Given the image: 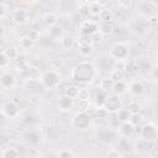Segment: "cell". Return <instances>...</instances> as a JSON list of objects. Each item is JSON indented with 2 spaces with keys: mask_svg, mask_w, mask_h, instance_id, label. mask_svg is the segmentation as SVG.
<instances>
[{
  "mask_svg": "<svg viewBox=\"0 0 158 158\" xmlns=\"http://www.w3.org/2000/svg\"><path fill=\"white\" fill-rule=\"evenodd\" d=\"M78 93H79V88L77 85H68V86H65V89L63 91V95H67V96L74 99V98L78 96Z\"/></svg>",
  "mask_w": 158,
  "mask_h": 158,
  "instance_id": "obj_22",
  "label": "cell"
},
{
  "mask_svg": "<svg viewBox=\"0 0 158 158\" xmlns=\"http://www.w3.org/2000/svg\"><path fill=\"white\" fill-rule=\"evenodd\" d=\"M96 77V68L90 62H79L70 72V78L78 83H90Z\"/></svg>",
  "mask_w": 158,
  "mask_h": 158,
  "instance_id": "obj_1",
  "label": "cell"
},
{
  "mask_svg": "<svg viewBox=\"0 0 158 158\" xmlns=\"http://www.w3.org/2000/svg\"><path fill=\"white\" fill-rule=\"evenodd\" d=\"M128 90H130V93H131V94H133V95L138 96V95H141V94L144 91V86H143L142 81L136 80V81H133V83H131V84H130Z\"/></svg>",
  "mask_w": 158,
  "mask_h": 158,
  "instance_id": "obj_14",
  "label": "cell"
},
{
  "mask_svg": "<svg viewBox=\"0 0 158 158\" xmlns=\"http://www.w3.org/2000/svg\"><path fill=\"white\" fill-rule=\"evenodd\" d=\"M110 78L114 80V81H120L123 79V72H120V70H115L112 69L111 73H110Z\"/></svg>",
  "mask_w": 158,
  "mask_h": 158,
  "instance_id": "obj_30",
  "label": "cell"
},
{
  "mask_svg": "<svg viewBox=\"0 0 158 158\" xmlns=\"http://www.w3.org/2000/svg\"><path fill=\"white\" fill-rule=\"evenodd\" d=\"M116 116H117V120L122 123V122H127V121H130L131 114H130V111H128L127 109L122 107L121 110H118V111L116 112Z\"/></svg>",
  "mask_w": 158,
  "mask_h": 158,
  "instance_id": "obj_21",
  "label": "cell"
},
{
  "mask_svg": "<svg viewBox=\"0 0 158 158\" xmlns=\"http://www.w3.org/2000/svg\"><path fill=\"white\" fill-rule=\"evenodd\" d=\"M79 14L81 16H88L90 14V9H89V2H81L79 5Z\"/></svg>",
  "mask_w": 158,
  "mask_h": 158,
  "instance_id": "obj_29",
  "label": "cell"
},
{
  "mask_svg": "<svg viewBox=\"0 0 158 158\" xmlns=\"http://www.w3.org/2000/svg\"><path fill=\"white\" fill-rule=\"evenodd\" d=\"M43 20H44V23H46L48 27L54 26V25H57V22H58V17H57V15H56L53 11H47V12L43 15Z\"/></svg>",
  "mask_w": 158,
  "mask_h": 158,
  "instance_id": "obj_17",
  "label": "cell"
},
{
  "mask_svg": "<svg viewBox=\"0 0 158 158\" xmlns=\"http://www.w3.org/2000/svg\"><path fill=\"white\" fill-rule=\"evenodd\" d=\"M110 56L115 60H125L128 57V46L125 42H116L110 48Z\"/></svg>",
  "mask_w": 158,
  "mask_h": 158,
  "instance_id": "obj_2",
  "label": "cell"
},
{
  "mask_svg": "<svg viewBox=\"0 0 158 158\" xmlns=\"http://www.w3.org/2000/svg\"><path fill=\"white\" fill-rule=\"evenodd\" d=\"M1 114H2V116L9 117V118L15 117L19 114V106H17V104H15L14 101L5 102L2 105V107H1Z\"/></svg>",
  "mask_w": 158,
  "mask_h": 158,
  "instance_id": "obj_8",
  "label": "cell"
},
{
  "mask_svg": "<svg viewBox=\"0 0 158 158\" xmlns=\"http://www.w3.org/2000/svg\"><path fill=\"white\" fill-rule=\"evenodd\" d=\"M141 115L139 114H136V115H131V117H130V122L135 126V125H137V123H139L141 122Z\"/></svg>",
  "mask_w": 158,
  "mask_h": 158,
  "instance_id": "obj_39",
  "label": "cell"
},
{
  "mask_svg": "<svg viewBox=\"0 0 158 158\" xmlns=\"http://www.w3.org/2000/svg\"><path fill=\"white\" fill-rule=\"evenodd\" d=\"M131 4V1H118V5H122V6H128Z\"/></svg>",
  "mask_w": 158,
  "mask_h": 158,
  "instance_id": "obj_43",
  "label": "cell"
},
{
  "mask_svg": "<svg viewBox=\"0 0 158 158\" xmlns=\"http://www.w3.org/2000/svg\"><path fill=\"white\" fill-rule=\"evenodd\" d=\"M106 158H122V156L117 149H110L106 154Z\"/></svg>",
  "mask_w": 158,
  "mask_h": 158,
  "instance_id": "obj_35",
  "label": "cell"
},
{
  "mask_svg": "<svg viewBox=\"0 0 158 158\" xmlns=\"http://www.w3.org/2000/svg\"><path fill=\"white\" fill-rule=\"evenodd\" d=\"M98 31H100V26L93 20H84L80 25V35L94 36Z\"/></svg>",
  "mask_w": 158,
  "mask_h": 158,
  "instance_id": "obj_6",
  "label": "cell"
},
{
  "mask_svg": "<svg viewBox=\"0 0 158 158\" xmlns=\"http://www.w3.org/2000/svg\"><path fill=\"white\" fill-rule=\"evenodd\" d=\"M127 110L130 111V114H131V115H136V114H139L141 106H139L138 104H136V102H132V104H130V105H128Z\"/></svg>",
  "mask_w": 158,
  "mask_h": 158,
  "instance_id": "obj_33",
  "label": "cell"
},
{
  "mask_svg": "<svg viewBox=\"0 0 158 158\" xmlns=\"http://www.w3.org/2000/svg\"><path fill=\"white\" fill-rule=\"evenodd\" d=\"M58 158H74V156H73V153L70 151L63 149V151H60L58 153Z\"/></svg>",
  "mask_w": 158,
  "mask_h": 158,
  "instance_id": "obj_37",
  "label": "cell"
},
{
  "mask_svg": "<svg viewBox=\"0 0 158 158\" xmlns=\"http://www.w3.org/2000/svg\"><path fill=\"white\" fill-rule=\"evenodd\" d=\"M112 67H114L115 70H120V72L125 73V70L127 69V62L126 60H115Z\"/></svg>",
  "mask_w": 158,
  "mask_h": 158,
  "instance_id": "obj_28",
  "label": "cell"
},
{
  "mask_svg": "<svg viewBox=\"0 0 158 158\" xmlns=\"http://www.w3.org/2000/svg\"><path fill=\"white\" fill-rule=\"evenodd\" d=\"M33 40L28 36V35H25V36H22L21 38H20V47L22 48V49H30L32 46H33Z\"/></svg>",
  "mask_w": 158,
  "mask_h": 158,
  "instance_id": "obj_19",
  "label": "cell"
},
{
  "mask_svg": "<svg viewBox=\"0 0 158 158\" xmlns=\"http://www.w3.org/2000/svg\"><path fill=\"white\" fill-rule=\"evenodd\" d=\"M105 99H106V95H105L104 93H99V94L95 95L94 102H95V105H96L99 109H102V107H104V104H105Z\"/></svg>",
  "mask_w": 158,
  "mask_h": 158,
  "instance_id": "obj_27",
  "label": "cell"
},
{
  "mask_svg": "<svg viewBox=\"0 0 158 158\" xmlns=\"http://www.w3.org/2000/svg\"><path fill=\"white\" fill-rule=\"evenodd\" d=\"M149 5H152V6H156V7H158V1H154V0H152V1H149Z\"/></svg>",
  "mask_w": 158,
  "mask_h": 158,
  "instance_id": "obj_44",
  "label": "cell"
},
{
  "mask_svg": "<svg viewBox=\"0 0 158 158\" xmlns=\"http://www.w3.org/2000/svg\"><path fill=\"white\" fill-rule=\"evenodd\" d=\"M73 125L77 127V128H86L89 127L90 125V116L85 112V111H80L78 112L74 117H73Z\"/></svg>",
  "mask_w": 158,
  "mask_h": 158,
  "instance_id": "obj_7",
  "label": "cell"
},
{
  "mask_svg": "<svg viewBox=\"0 0 158 158\" xmlns=\"http://www.w3.org/2000/svg\"><path fill=\"white\" fill-rule=\"evenodd\" d=\"M0 83L2 88H11L15 83V78L11 73H4L0 78Z\"/></svg>",
  "mask_w": 158,
  "mask_h": 158,
  "instance_id": "obj_13",
  "label": "cell"
},
{
  "mask_svg": "<svg viewBox=\"0 0 158 158\" xmlns=\"http://www.w3.org/2000/svg\"><path fill=\"white\" fill-rule=\"evenodd\" d=\"M28 19V14L23 7H16L12 11V20L19 25H23Z\"/></svg>",
  "mask_w": 158,
  "mask_h": 158,
  "instance_id": "obj_9",
  "label": "cell"
},
{
  "mask_svg": "<svg viewBox=\"0 0 158 158\" xmlns=\"http://www.w3.org/2000/svg\"><path fill=\"white\" fill-rule=\"evenodd\" d=\"M126 89H127L126 84L122 80H120V81H115V85H114V90L112 91H115V94L120 95V94H123L126 91Z\"/></svg>",
  "mask_w": 158,
  "mask_h": 158,
  "instance_id": "obj_26",
  "label": "cell"
},
{
  "mask_svg": "<svg viewBox=\"0 0 158 158\" xmlns=\"http://www.w3.org/2000/svg\"><path fill=\"white\" fill-rule=\"evenodd\" d=\"M28 36L33 40V41H36V38H37V32H35V31H31L30 33H28Z\"/></svg>",
  "mask_w": 158,
  "mask_h": 158,
  "instance_id": "obj_42",
  "label": "cell"
},
{
  "mask_svg": "<svg viewBox=\"0 0 158 158\" xmlns=\"http://www.w3.org/2000/svg\"><path fill=\"white\" fill-rule=\"evenodd\" d=\"M100 31L105 35L107 33H111L112 32V23L111 22H104L101 26H100Z\"/></svg>",
  "mask_w": 158,
  "mask_h": 158,
  "instance_id": "obj_32",
  "label": "cell"
},
{
  "mask_svg": "<svg viewBox=\"0 0 158 158\" xmlns=\"http://www.w3.org/2000/svg\"><path fill=\"white\" fill-rule=\"evenodd\" d=\"M59 44H60V47L63 48V49H72L73 48V46H74V38L72 37V36H69V35H64L60 40H59Z\"/></svg>",
  "mask_w": 158,
  "mask_h": 158,
  "instance_id": "obj_15",
  "label": "cell"
},
{
  "mask_svg": "<svg viewBox=\"0 0 158 158\" xmlns=\"http://www.w3.org/2000/svg\"><path fill=\"white\" fill-rule=\"evenodd\" d=\"M151 156L152 158H158V147H153L151 149Z\"/></svg>",
  "mask_w": 158,
  "mask_h": 158,
  "instance_id": "obj_41",
  "label": "cell"
},
{
  "mask_svg": "<svg viewBox=\"0 0 158 158\" xmlns=\"http://www.w3.org/2000/svg\"><path fill=\"white\" fill-rule=\"evenodd\" d=\"M148 25H149L151 27L157 26V25H158V16H157V15L149 16V17H148Z\"/></svg>",
  "mask_w": 158,
  "mask_h": 158,
  "instance_id": "obj_40",
  "label": "cell"
},
{
  "mask_svg": "<svg viewBox=\"0 0 158 158\" xmlns=\"http://www.w3.org/2000/svg\"><path fill=\"white\" fill-rule=\"evenodd\" d=\"M106 112H111V114H116L118 110L122 109V102L121 99L117 94H111V95H106L105 99V104L102 107Z\"/></svg>",
  "mask_w": 158,
  "mask_h": 158,
  "instance_id": "obj_3",
  "label": "cell"
},
{
  "mask_svg": "<svg viewBox=\"0 0 158 158\" xmlns=\"http://www.w3.org/2000/svg\"><path fill=\"white\" fill-rule=\"evenodd\" d=\"M114 85H115V81L109 77V78H104L101 79L100 81V89L104 91V93H109V91H112L114 90Z\"/></svg>",
  "mask_w": 158,
  "mask_h": 158,
  "instance_id": "obj_16",
  "label": "cell"
},
{
  "mask_svg": "<svg viewBox=\"0 0 158 158\" xmlns=\"http://www.w3.org/2000/svg\"><path fill=\"white\" fill-rule=\"evenodd\" d=\"M78 51L81 57H89L93 53V44H78Z\"/></svg>",
  "mask_w": 158,
  "mask_h": 158,
  "instance_id": "obj_20",
  "label": "cell"
},
{
  "mask_svg": "<svg viewBox=\"0 0 158 158\" xmlns=\"http://www.w3.org/2000/svg\"><path fill=\"white\" fill-rule=\"evenodd\" d=\"M89 9H90V14L93 15H99L102 12L104 7H102V4L99 2V1H90L89 2Z\"/></svg>",
  "mask_w": 158,
  "mask_h": 158,
  "instance_id": "obj_18",
  "label": "cell"
},
{
  "mask_svg": "<svg viewBox=\"0 0 158 158\" xmlns=\"http://www.w3.org/2000/svg\"><path fill=\"white\" fill-rule=\"evenodd\" d=\"M79 101H89L90 99V90L86 89V88H79V93H78V96Z\"/></svg>",
  "mask_w": 158,
  "mask_h": 158,
  "instance_id": "obj_24",
  "label": "cell"
},
{
  "mask_svg": "<svg viewBox=\"0 0 158 158\" xmlns=\"http://www.w3.org/2000/svg\"><path fill=\"white\" fill-rule=\"evenodd\" d=\"M133 131H135V126H133L130 121L122 122V123L120 125V127H118V133H120L122 137H128V136H131V135L133 133Z\"/></svg>",
  "mask_w": 158,
  "mask_h": 158,
  "instance_id": "obj_10",
  "label": "cell"
},
{
  "mask_svg": "<svg viewBox=\"0 0 158 158\" xmlns=\"http://www.w3.org/2000/svg\"><path fill=\"white\" fill-rule=\"evenodd\" d=\"M6 14H7V5L5 1H2V2H0V19L4 20Z\"/></svg>",
  "mask_w": 158,
  "mask_h": 158,
  "instance_id": "obj_34",
  "label": "cell"
},
{
  "mask_svg": "<svg viewBox=\"0 0 158 158\" xmlns=\"http://www.w3.org/2000/svg\"><path fill=\"white\" fill-rule=\"evenodd\" d=\"M9 62H10V59H9L4 53H1V57H0V68H1V69L6 68L7 64H9Z\"/></svg>",
  "mask_w": 158,
  "mask_h": 158,
  "instance_id": "obj_38",
  "label": "cell"
},
{
  "mask_svg": "<svg viewBox=\"0 0 158 158\" xmlns=\"http://www.w3.org/2000/svg\"><path fill=\"white\" fill-rule=\"evenodd\" d=\"M48 36H49L52 40H60L64 35H63V30H62V27L57 23V25L51 26V27L48 28Z\"/></svg>",
  "mask_w": 158,
  "mask_h": 158,
  "instance_id": "obj_12",
  "label": "cell"
},
{
  "mask_svg": "<svg viewBox=\"0 0 158 158\" xmlns=\"http://www.w3.org/2000/svg\"><path fill=\"white\" fill-rule=\"evenodd\" d=\"M100 19L102 20V22H112V20H114L112 11L109 9H104L102 12L100 14Z\"/></svg>",
  "mask_w": 158,
  "mask_h": 158,
  "instance_id": "obj_25",
  "label": "cell"
},
{
  "mask_svg": "<svg viewBox=\"0 0 158 158\" xmlns=\"http://www.w3.org/2000/svg\"><path fill=\"white\" fill-rule=\"evenodd\" d=\"M2 53L11 60V59H15L16 57H17V51L15 49V48H6V49H4L2 51Z\"/></svg>",
  "mask_w": 158,
  "mask_h": 158,
  "instance_id": "obj_31",
  "label": "cell"
},
{
  "mask_svg": "<svg viewBox=\"0 0 158 158\" xmlns=\"http://www.w3.org/2000/svg\"><path fill=\"white\" fill-rule=\"evenodd\" d=\"M1 158H19V152L15 148L9 147V148H6V149L2 151Z\"/></svg>",
  "mask_w": 158,
  "mask_h": 158,
  "instance_id": "obj_23",
  "label": "cell"
},
{
  "mask_svg": "<svg viewBox=\"0 0 158 158\" xmlns=\"http://www.w3.org/2000/svg\"><path fill=\"white\" fill-rule=\"evenodd\" d=\"M57 104H58V107L60 110L67 111V110H70L73 107V99L69 98V96H67V95H62L58 99V102Z\"/></svg>",
  "mask_w": 158,
  "mask_h": 158,
  "instance_id": "obj_11",
  "label": "cell"
},
{
  "mask_svg": "<svg viewBox=\"0 0 158 158\" xmlns=\"http://www.w3.org/2000/svg\"><path fill=\"white\" fill-rule=\"evenodd\" d=\"M41 81L44 88L47 89H53L59 84V77L54 70H47L42 74Z\"/></svg>",
  "mask_w": 158,
  "mask_h": 158,
  "instance_id": "obj_4",
  "label": "cell"
},
{
  "mask_svg": "<svg viewBox=\"0 0 158 158\" xmlns=\"http://www.w3.org/2000/svg\"><path fill=\"white\" fill-rule=\"evenodd\" d=\"M141 138H143L147 142H152L158 138V131L154 125L152 123H146L141 128Z\"/></svg>",
  "mask_w": 158,
  "mask_h": 158,
  "instance_id": "obj_5",
  "label": "cell"
},
{
  "mask_svg": "<svg viewBox=\"0 0 158 158\" xmlns=\"http://www.w3.org/2000/svg\"><path fill=\"white\" fill-rule=\"evenodd\" d=\"M63 65H64V62H63L62 58H54V59L52 60V67L56 68V69H59V68H62Z\"/></svg>",
  "mask_w": 158,
  "mask_h": 158,
  "instance_id": "obj_36",
  "label": "cell"
}]
</instances>
